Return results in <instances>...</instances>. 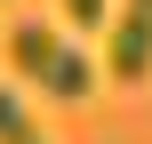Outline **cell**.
I'll return each instance as SVG.
<instances>
[{"instance_id":"6da1fadb","label":"cell","mask_w":152,"mask_h":144,"mask_svg":"<svg viewBox=\"0 0 152 144\" xmlns=\"http://www.w3.org/2000/svg\"><path fill=\"white\" fill-rule=\"evenodd\" d=\"M8 56H16V72L40 88V96H64V104H80L88 88H96V64L56 32V24H16L8 32Z\"/></svg>"},{"instance_id":"7a4b0ae2","label":"cell","mask_w":152,"mask_h":144,"mask_svg":"<svg viewBox=\"0 0 152 144\" xmlns=\"http://www.w3.org/2000/svg\"><path fill=\"white\" fill-rule=\"evenodd\" d=\"M104 72H112L120 88H144V80H152V16H136V8H128V16L112 24V48H104Z\"/></svg>"},{"instance_id":"3957f363","label":"cell","mask_w":152,"mask_h":144,"mask_svg":"<svg viewBox=\"0 0 152 144\" xmlns=\"http://www.w3.org/2000/svg\"><path fill=\"white\" fill-rule=\"evenodd\" d=\"M0 144H48L40 128H32V112H24V96H8V88H0Z\"/></svg>"},{"instance_id":"277c9868","label":"cell","mask_w":152,"mask_h":144,"mask_svg":"<svg viewBox=\"0 0 152 144\" xmlns=\"http://www.w3.org/2000/svg\"><path fill=\"white\" fill-rule=\"evenodd\" d=\"M64 16H72V24H104V16H112V0H64Z\"/></svg>"},{"instance_id":"5b68a950","label":"cell","mask_w":152,"mask_h":144,"mask_svg":"<svg viewBox=\"0 0 152 144\" xmlns=\"http://www.w3.org/2000/svg\"><path fill=\"white\" fill-rule=\"evenodd\" d=\"M128 8H136V16H152V0H128Z\"/></svg>"}]
</instances>
